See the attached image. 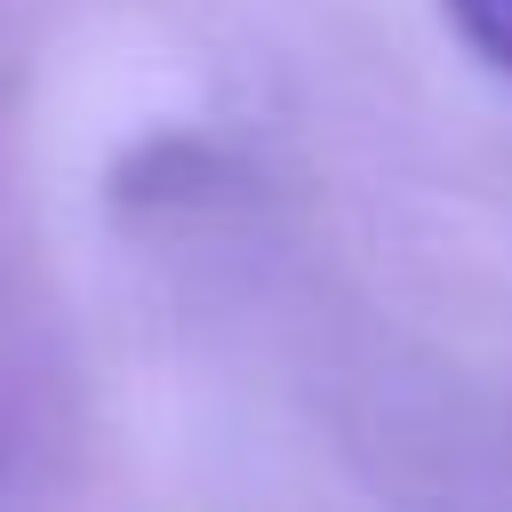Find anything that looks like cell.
<instances>
[{"label":"cell","instance_id":"6da1fadb","mask_svg":"<svg viewBox=\"0 0 512 512\" xmlns=\"http://www.w3.org/2000/svg\"><path fill=\"white\" fill-rule=\"evenodd\" d=\"M440 16L456 24V40H464L480 64L512 72V0H440Z\"/></svg>","mask_w":512,"mask_h":512}]
</instances>
